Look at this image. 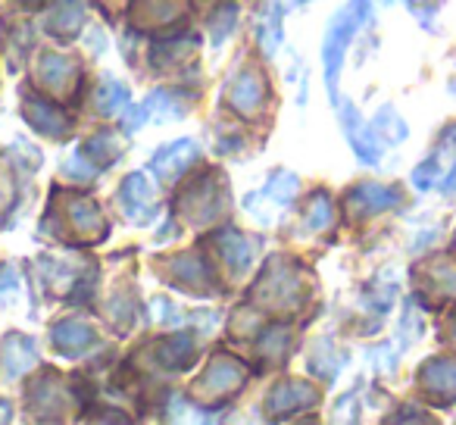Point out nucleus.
Here are the masks:
<instances>
[{
    "label": "nucleus",
    "mask_w": 456,
    "mask_h": 425,
    "mask_svg": "<svg viewBox=\"0 0 456 425\" xmlns=\"http://www.w3.org/2000/svg\"><path fill=\"white\" fill-rule=\"evenodd\" d=\"M122 203H126L128 217L141 219L151 213V184H147V178L141 172L126 178V184H122Z\"/></svg>",
    "instance_id": "nucleus-9"
},
{
    "label": "nucleus",
    "mask_w": 456,
    "mask_h": 425,
    "mask_svg": "<svg viewBox=\"0 0 456 425\" xmlns=\"http://www.w3.org/2000/svg\"><path fill=\"white\" fill-rule=\"evenodd\" d=\"M437 176H441V163H437V157H428L422 166H416V172H412V184H416L419 191H428L431 184L437 182Z\"/></svg>",
    "instance_id": "nucleus-19"
},
{
    "label": "nucleus",
    "mask_w": 456,
    "mask_h": 425,
    "mask_svg": "<svg viewBox=\"0 0 456 425\" xmlns=\"http://www.w3.org/2000/svg\"><path fill=\"white\" fill-rule=\"evenodd\" d=\"M26 4H38V0H26Z\"/></svg>",
    "instance_id": "nucleus-22"
},
{
    "label": "nucleus",
    "mask_w": 456,
    "mask_h": 425,
    "mask_svg": "<svg viewBox=\"0 0 456 425\" xmlns=\"http://www.w3.org/2000/svg\"><path fill=\"white\" fill-rule=\"evenodd\" d=\"M191 356H194V341H191L188 335L169 338V341H163V344H159V350H157V360L163 363L166 369H182Z\"/></svg>",
    "instance_id": "nucleus-13"
},
{
    "label": "nucleus",
    "mask_w": 456,
    "mask_h": 425,
    "mask_svg": "<svg viewBox=\"0 0 456 425\" xmlns=\"http://www.w3.org/2000/svg\"><path fill=\"white\" fill-rule=\"evenodd\" d=\"M175 266H178V273H182V279L188 282V285H197V282L209 279L207 263H203L197 254H188V257H182V260H175Z\"/></svg>",
    "instance_id": "nucleus-18"
},
{
    "label": "nucleus",
    "mask_w": 456,
    "mask_h": 425,
    "mask_svg": "<svg viewBox=\"0 0 456 425\" xmlns=\"http://www.w3.org/2000/svg\"><path fill=\"white\" fill-rule=\"evenodd\" d=\"M228 101H232V107L238 110V113H256L263 103V78L256 76V72H241V76L232 82V88H228Z\"/></svg>",
    "instance_id": "nucleus-8"
},
{
    "label": "nucleus",
    "mask_w": 456,
    "mask_h": 425,
    "mask_svg": "<svg viewBox=\"0 0 456 425\" xmlns=\"http://www.w3.org/2000/svg\"><path fill=\"white\" fill-rule=\"evenodd\" d=\"M422 385L428 394H437L444 404H450L456 397V360H450V356L428 360L422 369Z\"/></svg>",
    "instance_id": "nucleus-4"
},
{
    "label": "nucleus",
    "mask_w": 456,
    "mask_h": 425,
    "mask_svg": "<svg viewBox=\"0 0 456 425\" xmlns=\"http://www.w3.org/2000/svg\"><path fill=\"white\" fill-rule=\"evenodd\" d=\"M194 157H197L194 141L182 138V141H172V144L159 147V151L153 153L151 166H153V172H157L159 178H172V176H178V172H182Z\"/></svg>",
    "instance_id": "nucleus-6"
},
{
    "label": "nucleus",
    "mask_w": 456,
    "mask_h": 425,
    "mask_svg": "<svg viewBox=\"0 0 456 425\" xmlns=\"http://www.w3.org/2000/svg\"><path fill=\"white\" fill-rule=\"evenodd\" d=\"M169 416L175 419V425H213L207 413H200L197 406H191L188 400L178 397V394L169 400Z\"/></svg>",
    "instance_id": "nucleus-16"
},
{
    "label": "nucleus",
    "mask_w": 456,
    "mask_h": 425,
    "mask_svg": "<svg viewBox=\"0 0 456 425\" xmlns=\"http://www.w3.org/2000/svg\"><path fill=\"white\" fill-rule=\"evenodd\" d=\"M294 4H306V0H294Z\"/></svg>",
    "instance_id": "nucleus-23"
},
{
    "label": "nucleus",
    "mask_w": 456,
    "mask_h": 425,
    "mask_svg": "<svg viewBox=\"0 0 456 425\" xmlns=\"http://www.w3.org/2000/svg\"><path fill=\"white\" fill-rule=\"evenodd\" d=\"M97 103H101L103 113H116V110H122L128 103L126 85H119V82H103L101 91H97Z\"/></svg>",
    "instance_id": "nucleus-17"
},
{
    "label": "nucleus",
    "mask_w": 456,
    "mask_h": 425,
    "mask_svg": "<svg viewBox=\"0 0 456 425\" xmlns=\"http://www.w3.org/2000/svg\"><path fill=\"white\" fill-rule=\"evenodd\" d=\"M244 379H248V369H244V363H238L235 356H216V360L209 363L207 375L200 379V385L207 388V391H213V394H222V391H232V388H238Z\"/></svg>",
    "instance_id": "nucleus-5"
},
{
    "label": "nucleus",
    "mask_w": 456,
    "mask_h": 425,
    "mask_svg": "<svg viewBox=\"0 0 456 425\" xmlns=\"http://www.w3.org/2000/svg\"><path fill=\"white\" fill-rule=\"evenodd\" d=\"M331 219H335V209H331V200L319 191L316 197L310 200V209H306V225H310L313 232H322L331 225Z\"/></svg>",
    "instance_id": "nucleus-15"
},
{
    "label": "nucleus",
    "mask_w": 456,
    "mask_h": 425,
    "mask_svg": "<svg viewBox=\"0 0 456 425\" xmlns=\"http://www.w3.org/2000/svg\"><path fill=\"white\" fill-rule=\"evenodd\" d=\"M300 425H313V422H300Z\"/></svg>",
    "instance_id": "nucleus-24"
},
{
    "label": "nucleus",
    "mask_w": 456,
    "mask_h": 425,
    "mask_svg": "<svg viewBox=\"0 0 456 425\" xmlns=\"http://www.w3.org/2000/svg\"><path fill=\"white\" fill-rule=\"evenodd\" d=\"M219 16H225V20H235V7H225V10H219ZM228 29H225V22H219V29H216V41H222V35H225Z\"/></svg>",
    "instance_id": "nucleus-20"
},
{
    "label": "nucleus",
    "mask_w": 456,
    "mask_h": 425,
    "mask_svg": "<svg viewBox=\"0 0 456 425\" xmlns=\"http://www.w3.org/2000/svg\"><path fill=\"white\" fill-rule=\"evenodd\" d=\"M372 135L379 138V144L385 141V144H400V141L410 135V128H406V122L400 119V113L394 107H381L379 116H375L372 122Z\"/></svg>",
    "instance_id": "nucleus-11"
},
{
    "label": "nucleus",
    "mask_w": 456,
    "mask_h": 425,
    "mask_svg": "<svg viewBox=\"0 0 456 425\" xmlns=\"http://www.w3.org/2000/svg\"><path fill=\"white\" fill-rule=\"evenodd\" d=\"M219 250H222V257L228 260V266L232 269H238V273H244V269L250 266V244L244 241V235H238V232H222L219 238Z\"/></svg>",
    "instance_id": "nucleus-12"
},
{
    "label": "nucleus",
    "mask_w": 456,
    "mask_h": 425,
    "mask_svg": "<svg viewBox=\"0 0 456 425\" xmlns=\"http://www.w3.org/2000/svg\"><path fill=\"white\" fill-rule=\"evenodd\" d=\"M394 203H400L397 188H385V184H375V182L360 184V188H354V194H350V207H354V213H360V217H366V213H381V209L394 207Z\"/></svg>",
    "instance_id": "nucleus-7"
},
{
    "label": "nucleus",
    "mask_w": 456,
    "mask_h": 425,
    "mask_svg": "<svg viewBox=\"0 0 456 425\" xmlns=\"http://www.w3.org/2000/svg\"><path fill=\"white\" fill-rule=\"evenodd\" d=\"M444 191H456V166H453V172H450L447 182H444Z\"/></svg>",
    "instance_id": "nucleus-21"
},
{
    "label": "nucleus",
    "mask_w": 456,
    "mask_h": 425,
    "mask_svg": "<svg viewBox=\"0 0 456 425\" xmlns=\"http://www.w3.org/2000/svg\"><path fill=\"white\" fill-rule=\"evenodd\" d=\"M313 400H316V394H313V388L306 385V381L288 379V381H281L279 388H273V394H269V400H266V416H273V419L291 416V413L306 410Z\"/></svg>",
    "instance_id": "nucleus-3"
},
{
    "label": "nucleus",
    "mask_w": 456,
    "mask_h": 425,
    "mask_svg": "<svg viewBox=\"0 0 456 425\" xmlns=\"http://www.w3.org/2000/svg\"><path fill=\"white\" fill-rule=\"evenodd\" d=\"M416 425H428V422H416Z\"/></svg>",
    "instance_id": "nucleus-25"
},
{
    "label": "nucleus",
    "mask_w": 456,
    "mask_h": 425,
    "mask_svg": "<svg viewBox=\"0 0 456 425\" xmlns=\"http://www.w3.org/2000/svg\"><path fill=\"white\" fill-rule=\"evenodd\" d=\"M369 20V0H350L347 7L331 20L329 32L322 41V69H325V88H329L331 103H338V76H341L344 51L354 41L356 29Z\"/></svg>",
    "instance_id": "nucleus-1"
},
{
    "label": "nucleus",
    "mask_w": 456,
    "mask_h": 425,
    "mask_svg": "<svg viewBox=\"0 0 456 425\" xmlns=\"http://www.w3.org/2000/svg\"><path fill=\"white\" fill-rule=\"evenodd\" d=\"M410 4H416V0H410Z\"/></svg>",
    "instance_id": "nucleus-26"
},
{
    "label": "nucleus",
    "mask_w": 456,
    "mask_h": 425,
    "mask_svg": "<svg viewBox=\"0 0 456 425\" xmlns=\"http://www.w3.org/2000/svg\"><path fill=\"white\" fill-rule=\"evenodd\" d=\"M53 341L63 354H82L85 347L94 344V331L82 323H63L53 329Z\"/></svg>",
    "instance_id": "nucleus-10"
},
{
    "label": "nucleus",
    "mask_w": 456,
    "mask_h": 425,
    "mask_svg": "<svg viewBox=\"0 0 456 425\" xmlns=\"http://www.w3.org/2000/svg\"><path fill=\"white\" fill-rule=\"evenodd\" d=\"M341 126H344V135H347L350 147H354L356 159H360V163H366V166L379 163V157H381L379 138L372 135V128L362 126L360 113H356L350 103H344V107H341Z\"/></svg>",
    "instance_id": "nucleus-2"
},
{
    "label": "nucleus",
    "mask_w": 456,
    "mask_h": 425,
    "mask_svg": "<svg viewBox=\"0 0 456 425\" xmlns=\"http://www.w3.org/2000/svg\"><path fill=\"white\" fill-rule=\"evenodd\" d=\"M263 194L273 197L281 207H288V203L294 200V194H297V176H291V172H275L266 188H263Z\"/></svg>",
    "instance_id": "nucleus-14"
}]
</instances>
